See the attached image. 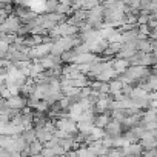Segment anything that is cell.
I'll return each instance as SVG.
<instances>
[{
    "label": "cell",
    "mask_w": 157,
    "mask_h": 157,
    "mask_svg": "<svg viewBox=\"0 0 157 157\" xmlns=\"http://www.w3.org/2000/svg\"><path fill=\"white\" fill-rule=\"evenodd\" d=\"M22 137H23V140L29 145V143H33L34 140H36V131H34V128H29V129H25L22 134H20Z\"/></svg>",
    "instance_id": "4fadbf2b"
},
{
    "label": "cell",
    "mask_w": 157,
    "mask_h": 157,
    "mask_svg": "<svg viewBox=\"0 0 157 157\" xmlns=\"http://www.w3.org/2000/svg\"><path fill=\"white\" fill-rule=\"evenodd\" d=\"M49 109V106L46 105V102H43V100H40L39 103H37V106H36V111L37 113H42V114H45V111H48Z\"/></svg>",
    "instance_id": "d6986e66"
},
{
    "label": "cell",
    "mask_w": 157,
    "mask_h": 157,
    "mask_svg": "<svg viewBox=\"0 0 157 157\" xmlns=\"http://www.w3.org/2000/svg\"><path fill=\"white\" fill-rule=\"evenodd\" d=\"M122 83L117 80V78H113V80L108 83V88H109V94L111 96H114V94H117V93H122Z\"/></svg>",
    "instance_id": "8fae6325"
},
{
    "label": "cell",
    "mask_w": 157,
    "mask_h": 157,
    "mask_svg": "<svg viewBox=\"0 0 157 157\" xmlns=\"http://www.w3.org/2000/svg\"><path fill=\"white\" fill-rule=\"evenodd\" d=\"M103 131H105L106 136H109V137H116V136H120V134H122L123 126H122V123H119V122L109 119V122H108V125L105 126Z\"/></svg>",
    "instance_id": "8992f818"
},
{
    "label": "cell",
    "mask_w": 157,
    "mask_h": 157,
    "mask_svg": "<svg viewBox=\"0 0 157 157\" xmlns=\"http://www.w3.org/2000/svg\"><path fill=\"white\" fill-rule=\"evenodd\" d=\"M129 132H131V136H132L136 140H140L142 136H143V132H145V129H143L140 125H137V126H132V128L129 129Z\"/></svg>",
    "instance_id": "9a60e30c"
},
{
    "label": "cell",
    "mask_w": 157,
    "mask_h": 157,
    "mask_svg": "<svg viewBox=\"0 0 157 157\" xmlns=\"http://www.w3.org/2000/svg\"><path fill=\"white\" fill-rule=\"evenodd\" d=\"M155 143L157 142H155V129H154V131H145L139 145L142 148H145V151H148V149H154Z\"/></svg>",
    "instance_id": "277c9868"
},
{
    "label": "cell",
    "mask_w": 157,
    "mask_h": 157,
    "mask_svg": "<svg viewBox=\"0 0 157 157\" xmlns=\"http://www.w3.org/2000/svg\"><path fill=\"white\" fill-rule=\"evenodd\" d=\"M28 149H29V155H31V157H36V155H39V154L42 152V149H43V145H42L40 142L34 140L33 143H29Z\"/></svg>",
    "instance_id": "30bf717a"
},
{
    "label": "cell",
    "mask_w": 157,
    "mask_h": 157,
    "mask_svg": "<svg viewBox=\"0 0 157 157\" xmlns=\"http://www.w3.org/2000/svg\"><path fill=\"white\" fill-rule=\"evenodd\" d=\"M88 136H90V140H91V142H97V140H102V137L105 136V131L100 129V128L93 126V129H91V132H90Z\"/></svg>",
    "instance_id": "7c38bea8"
},
{
    "label": "cell",
    "mask_w": 157,
    "mask_h": 157,
    "mask_svg": "<svg viewBox=\"0 0 157 157\" xmlns=\"http://www.w3.org/2000/svg\"><path fill=\"white\" fill-rule=\"evenodd\" d=\"M142 155H143V157H157V155H155V148H154V149H148V151H145Z\"/></svg>",
    "instance_id": "44dd1931"
},
{
    "label": "cell",
    "mask_w": 157,
    "mask_h": 157,
    "mask_svg": "<svg viewBox=\"0 0 157 157\" xmlns=\"http://www.w3.org/2000/svg\"><path fill=\"white\" fill-rule=\"evenodd\" d=\"M123 74L132 85L134 82H145V78L151 74V69L145 66H128Z\"/></svg>",
    "instance_id": "6da1fadb"
},
{
    "label": "cell",
    "mask_w": 157,
    "mask_h": 157,
    "mask_svg": "<svg viewBox=\"0 0 157 157\" xmlns=\"http://www.w3.org/2000/svg\"><path fill=\"white\" fill-rule=\"evenodd\" d=\"M123 155H128V157H142L143 154V148L139 145V143H131V145H126L125 148L120 149Z\"/></svg>",
    "instance_id": "52a82bcc"
},
{
    "label": "cell",
    "mask_w": 157,
    "mask_h": 157,
    "mask_svg": "<svg viewBox=\"0 0 157 157\" xmlns=\"http://www.w3.org/2000/svg\"><path fill=\"white\" fill-rule=\"evenodd\" d=\"M128 62L126 60H123V59H114L113 60V69H114V72L119 75V74H123L126 69H128Z\"/></svg>",
    "instance_id": "9c48e42d"
},
{
    "label": "cell",
    "mask_w": 157,
    "mask_h": 157,
    "mask_svg": "<svg viewBox=\"0 0 157 157\" xmlns=\"http://www.w3.org/2000/svg\"><path fill=\"white\" fill-rule=\"evenodd\" d=\"M97 5H100L97 0H91V2H82V10H85V11H91V10L96 8Z\"/></svg>",
    "instance_id": "e0dca14e"
},
{
    "label": "cell",
    "mask_w": 157,
    "mask_h": 157,
    "mask_svg": "<svg viewBox=\"0 0 157 157\" xmlns=\"http://www.w3.org/2000/svg\"><path fill=\"white\" fill-rule=\"evenodd\" d=\"M103 157H123V154H122V151H120V149L111 148V149H108V152H106Z\"/></svg>",
    "instance_id": "ac0fdd59"
},
{
    "label": "cell",
    "mask_w": 157,
    "mask_h": 157,
    "mask_svg": "<svg viewBox=\"0 0 157 157\" xmlns=\"http://www.w3.org/2000/svg\"><path fill=\"white\" fill-rule=\"evenodd\" d=\"M106 42L108 43H122L123 45V39H122V33L119 31V29H116L108 39H106Z\"/></svg>",
    "instance_id": "5bb4252c"
},
{
    "label": "cell",
    "mask_w": 157,
    "mask_h": 157,
    "mask_svg": "<svg viewBox=\"0 0 157 157\" xmlns=\"http://www.w3.org/2000/svg\"><path fill=\"white\" fill-rule=\"evenodd\" d=\"M0 26H2V29H3L5 34H16V33L20 29L22 23H20L19 17H16L14 14H11V16H8V17L3 20V23L0 25Z\"/></svg>",
    "instance_id": "3957f363"
},
{
    "label": "cell",
    "mask_w": 157,
    "mask_h": 157,
    "mask_svg": "<svg viewBox=\"0 0 157 157\" xmlns=\"http://www.w3.org/2000/svg\"><path fill=\"white\" fill-rule=\"evenodd\" d=\"M5 102H6V106L13 111H20V109L26 108V99L23 96H13Z\"/></svg>",
    "instance_id": "5b68a950"
},
{
    "label": "cell",
    "mask_w": 157,
    "mask_h": 157,
    "mask_svg": "<svg viewBox=\"0 0 157 157\" xmlns=\"http://www.w3.org/2000/svg\"><path fill=\"white\" fill-rule=\"evenodd\" d=\"M54 126H56L57 131H62V132H65V134H69V136H72V137L78 132V131H77L75 122H72V120L68 119V117L57 119V120L54 122Z\"/></svg>",
    "instance_id": "7a4b0ae2"
},
{
    "label": "cell",
    "mask_w": 157,
    "mask_h": 157,
    "mask_svg": "<svg viewBox=\"0 0 157 157\" xmlns=\"http://www.w3.org/2000/svg\"><path fill=\"white\" fill-rule=\"evenodd\" d=\"M3 34H5V33H3V29H2V26H0V39H2V37H3Z\"/></svg>",
    "instance_id": "7402d4cb"
},
{
    "label": "cell",
    "mask_w": 157,
    "mask_h": 157,
    "mask_svg": "<svg viewBox=\"0 0 157 157\" xmlns=\"http://www.w3.org/2000/svg\"><path fill=\"white\" fill-rule=\"evenodd\" d=\"M108 122H109V114H108V113H103V114H97V116H94L93 125H94L96 128L105 129V126L108 125Z\"/></svg>",
    "instance_id": "ba28073f"
},
{
    "label": "cell",
    "mask_w": 157,
    "mask_h": 157,
    "mask_svg": "<svg viewBox=\"0 0 157 157\" xmlns=\"http://www.w3.org/2000/svg\"><path fill=\"white\" fill-rule=\"evenodd\" d=\"M8 51H10V45H6L3 40H0V52L8 54Z\"/></svg>",
    "instance_id": "ffe728a7"
},
{
    "label": "cell",
    "mask_w": 157,
    "mask_h": 157,
    "mask_svg": "<svg viewBox=\"0 0 157 157\" xmlns=\"http://www.w3.org/2000/svg\"><path fill=\"white\" fill-rule=\"evenodd\" d=\"M74 59H75V54L72 52V49H71V51H65V52L60 56V60H62V62H66L68 65H69V63H74Z\"/></svg>",
    "instance_id": "2e32d148"
}]
</instances>
